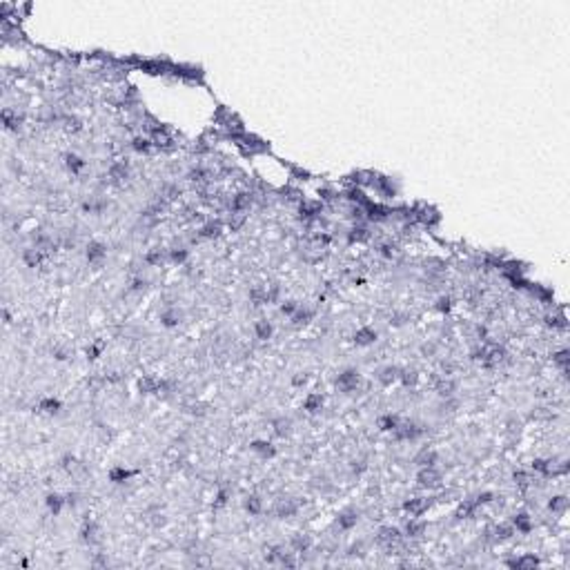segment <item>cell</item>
I'll return each mask as SVG.
<instances>
[{
  "instance_id": "1",
  "label": "cell",
  "mask_w": 570,
  "mask_h": 570,
  "mask_svg": "<svg viewBox=\"0 0 570 570\" xmlns=\"http://www.w3.org/2000/svg\"><path fill=\"white\" fill-rule=\"evenodd\" d=\"M234 143L239 145L245 154H261V152H267V150H270V145H267L265 140H261L259 136H254V134H247V132H243L241 136H236Z\"/></svg>"
},
{
  "instance_id": "2",
  "label": "cell",
  "mask_w": 570,
  "mask_h": 570,
  "mask_svg": "<svg viewBox=\"0 0 570 570\" xmlns=\"http://www.w3.org/2000/svg\"><path fill=\"white\" fill-rule=\"evenodd\" d=\"M358 386H361V374H358V370H354V368L343 370V372L336 376V388L341 390V392H354Z\"/></svg>"
},
{
  "instance_id": "3",
  "label": "cell",
  "mask_w": 570,
  "mask_h": 570,
  "mask_svg": "<svg viewBox=\"0 0 570 570\" xmlns=\"http://www.w3.org/2000/svg\"><path fill=\"white\" fill-rule=\"evenodd\" d=\"M441 472L437 470V466H430V468H419L417 472V483L421 488H428V490H434L441 485Z\"/></svg>"
},
{
  "instance_id": "4",
  "label": "cell",
  "mask_w": 570,
  "mask_h": 570,
  "mask_svg": "<svg viewBox=\"0 0 570 570\" xmlns=\"http://www.w3.org/2000/svg\"><path fill=\"white\" fill-rule=\"evenodd\" d=\"M396 441H414L424 434V428L419 424H412V421H406V424H399L396 430L392 432Z\"/></svg>"
},
{
  "instance_id": "5",
  "label": "cell",
  "mask_w": 570,
  "mask_h": 570,
  "mask_svg": "<svg viewBox=\"0 0 570 570\" xmlns=\"http://www.w3.org/2000/svg\"><path fill=\"white\" fill-rule=\"evenodd\" d=\"M401 537H403V533L396 526H383L379 530V535H376V541H379L381 546H386V548L392 550L396 543L401 541Z\"/></svg>"
},
{
  "instance_id": "6",
  "label": "cell",
  "mask_w": 570,
  "mask_h": 570,
  "mask_svg": "<svg viewBox=\"0 0 570 570\" xmlns=\"http://www.w3.org/2000/svg\"><path fill=\"white\" fill-rule=\"evenodd\" d=\"M323 203L321 201H301L299 203V216L303 221H316L321 219Z\"/></svg>"
},
{
  "instance_id": "7",
  "label": "cell",
  "mask_w": 570,
  "mask_h": 570,
  "mask_svg": "<svg viewBox=\"0 0 570 570\" xmlns=\"http://www.w3.org/2000/svg\"><path fill=\"white\" fill-rule=\"evenodd\" d=\"M254 196L252 192H239V194L232 196V201H229V214H245L249 209V205H252Z\"/></svg>"
},
{
  "instance_id": "8",
  "label": "cell",
  "mask_w": 570,
  "mask_h": 570,
  "mask_svg": "<svg viewBox=\"0 0 570 570\" xmlns=\"http://www.w3.org/2000/svg\"><path fill=\"white\" fill-rule=\"evenodd\" d=\"M299 512V501L297 499H279L277 505H274V515L279 519H290Z\"/></svg>"
},
{
  "instance_id": "9",
  "label": "cell",
  "mask_w": 570,
  "mask_h": 570,
  "mask_svg": "<svg viewBox=\"0 0 570 570\" xmlns=\"http://www.w3.org/2000/svg\"><path fill=\"white\" fill-rule=\"evenodd\" d=\"M428 508H430V499H424V497L408 499V501L403 503V512H406L408 517H421Z\"/></svg>"
},
{
  "instance_id": "10",
  "label": "cell",
  "mask_w": 570,
  "mask_h": 570,
  "mask_svg": "<svg viewBox=\"0 0 570 570\" xmlns=\"http://www.w3.org/2000/svg\"><path fill=\"white\" fill-rule=\"evenodd\" d=\"M392 216V209L386 207L381 203H370L366 207V221H374V223H381V221H388Z\"/></svg>"
},
{
  "instance_id": "11",
  "label": "cell",
  "mask_w": 570,
  "mask_h": 570,
  "mask_svg": "<svg viewBox=\"0 0 570 570\" xmlns=\"http://www.w3.org/2000/svg\"><path fill=\"white\" fill-rule=\"evenodd\" d=\"M372 187H374L376 192H379L381 196H386V198H394V196H396V187H394L392 178H388V176L376 174L374 183H372Z\"/></svg>"
},
{
  "instance_id": "12",
  "label": "cell",
  "mask_w": 570,
  "mask_h": 570,
  "mask_svg": "<svg viewBox=\"0 0 570 570\" xmlns=\"http://www.w3.org/2000/svg\"><path fill=\"white\" fill-rule=\"evenodd\" d=\"M358 523V512L354 508H345L341 515L336 517V526L341 530H352Z\"/></svg>"
},
{
  "instance_id": "13",
  "label": "cell",
  "mask_w": 570,
  "mask_h": 570,
  "mask_svg": "<svg viewBox=\"0 0 570 570\" xmlns=\"http://www.w3.org/2000/svg\"><path fill=\"white\" fill-rule=\"evenodd\" d=\"M352 341H354L356 345H361V348H366V345H372L376 341V330L374 328H358L354 332V336H352Z\"/></svg>"
},
{
  "instance_id": "14",
  "label": "cell",
  "mask_w": 570,
  "mask_h": 570,
  "mask_svg": "<svg viewBox=\"0 0 570 570\" xmlns=\"http://www.w3.org/2000/svg\"><path fill=\"white\" fill-rule=\"evenodd\" d=\"M87 261L89 263H98V261H102L107 256V247L102 245L100 241H89L87 243Z\"/></svg>"
},
{
  "instance_id": "15",
  "label": "cell",
  "mask_w": 570,
  "mask_h": 570,
  "mask_svg": "<svg viewBox=\"0 0 570 570\" xmlns=\"http://www.w3.org/2000/svg\"><path fill=\"white\" fill-rule=\"evenodd\" d=\"M434 390H437V394L441 396V399L454 396V392H457V381L450 379V376H441V379L437 381V386H434Z\"/></svg>"
},
{
  "instance_id": "16",
  "label": "cell",
  "mask_w": 570,
  "mask_h": 570,
  "mask_svg": "<svg viewBox=\"0 0 570 570\" xmlns=\"http://www.w3.org/2000/svg\"><path fill=\"white\" fill-rule=\"evenodd\" d=\"M512 535H515L512 523H499V526L488 530V539H495V541H508Z\"/></svg>"
},
{
  "instance_id": "17",
  "label": "cell",
  "mask_w": 570,
  "mask_h": 570,
  "mask_svg": "<svg viewBox=\"0 0 570 570\" xmlns=\"http://www.w3.org/2000/svg\"><path fill=\"white\" fill-rule=\"evenodd\" d=\"M414 463H417L419 468H430V466H437V463H439V454L434 452L432 448H424V450L417 454Z\"/></svg>"
},
{
  "instance_id": "18",
  "label": "cell",
  "mask_w": 570,
  "mask_h": 570,
  "mask_svg": "<svg viewBox=\"0 0 570 570\" xmlns=\"http://www.w3.org/2000/svg\"><path fill=\"white\" fill-rule=\"evenodd\" d=\"M80 539L87 543V546H94V543H98V526H96L94 521H85L80 528Z\"/></svg>"
},
{
  "instance_id": "19",
  "label": "cell",
  "mask_w": 570,
  "mask_h": 570,
  "mask_svg": "<svg viewBox=\"0 0 570 570\" xmlns=\"http://www.w3.org/2000/svg\"><path fill=\"white\" fill-rule=\"evenodd\" d=\"M43 259H45V252L43 249H38V247H27V249H23V263L27 265V267H38L43 263Z\"/></svg>"
},
{
  "instance_id": "20",
  "label": "cell",
  "mask_w": 570,
  "mask_h": 570,
  "mask_svg": "<svg viewBox=\"0 0 570 570\" xmlns=\"http://www.w3.org/2000/svg\"><path fill=\"white\" fill-rule=\"evenodd\" d=\"M399 370L401 368H396V366H386V368H381L379 370V374H376V379H379V383L381 386H392L394 381H399Z\"/></svg>"
},
{
  "instance_id": "21",
  "label": "cell",
  "mask_w": 570,
  "mask_h": 570,
  "mask_svg": "<svg viewBox=\"0 0 570 570\" xmlns=\"http://www.w3.org/2000/svg\"><path fill=\"white\" fill-rule=\"evenodd\" d=\"M138 390L143 394H158L161 392V381L156 376H140L138 379Z\"/></svg>"
},
{
  "instance_id": "22",
  "label": "cell",
  "mask_w": 570,
  "mask_h": 570,
  "mask_svg": "<svg viewBox=\"0 0 570 570\" xmlns=\"http://www.w3.org/2000/svg\"><path fill=\"white\" fill-rule=\"evenodd\" d=\"M368 239H370V229H368V225H363V223H354L352 229L348 232V241L350 243H363V241H368Z\"/></svg>"
},
{
  "instance_id": "23",
  "label": "cell",
  "mask_w": 570,
  "mask_h": 570,
  "mask_svg": "<svg viewBox=\"0 0 570 570\" xmlns=\"http://www.w3.org/2000/svg\"><path fill=\"white\" fill-rule=\"evenodd\" d=\"M221 232H223V223L221 221H209L198 229V236H201V239H216V236H221Z\"/></svg>"
},
{
  "instance_id": "24",
  "label": "cell",
  "mask_w": 570,
  "mask_h": 570,
  "mask_svg": "<svg viewBox=\"0 0 570 570\" xmlns=\"http://www.w3.org/2000/svg\"><path fill=\"white\" fill-rule=\"evenodd\" d=\"M272 332H274V328H272V323L267 321V319H259V321L254 323V334H256L259 341H267V339H272Z\"/></svg>"
},
{
  "instance_id": "25",
  "label": "cell",
  "mask_w": 570,
  "mask_h": 570,
  "mask_svg": "<svg viewBox=\"0 0 570 570\" xmlns=\"http://www.w3.org/2000/svg\"><path fill=\"white\" fill-rule=\"evenodd\" d=\"M401 424V419L396 417V414H383V417H379V421H376V428H379L381 432H394L396 426Z\"/></svg>"
},
{
  "instance_id": "26",
  "label": "cell",
  "mask_w": 570,
  "mask_h": 570,
  "mask_svg": "<svg viewBox=\"0 0 570 570\" xmlns=\"http://www.w3.org/2000/svg\"><path fill=\"white\" fill-rule=\"evenodd\" d=\"M510 523H512V528H515V533H530V530H533V521H530L528 512L515 515V519H512Z\"/></svg>"
},
{
  "instance_id": "27",
  "label": "cell",
  "mask_w": 570,
  "mask_h": 570,
  "mask_svg": "<svg viewBox=\"0 0 570 570\" xmlns=\"http://www.w3.org/2000/svg\"><path fill=\"white\" fill-rule=\"evenodd\" d=\"M161 323L165 328H176V325L181 323V312H178L176 307H165L161 312Z\"/></svg>"
},
{
  "instance_id": "28",
  "label": "cell",
  "mask_w": 570,
  "mask_h": 570,
  "mask_svg": "<svg viewBox=\"0 0 570 570\" xmlns=\"http://www.w3.org/2000/svg\"><path fill=\"white\" fill-rule=\"evenodd\" d=\"M477 510H479V503L475 501V499H468V501H463L457 508V519H470V517H475L477 515Z\"/></svg>"
},
{
  "instance_id": "29",
  "label": "cell",
  "mask_w": 570,
  "mask_h": 570,
  "mask_svg": "<svg viewBox=\"0 0 570 570\" xmlns=\"http://www.w3.org/2000/svg\"><path fill=\"white\" fill-rule=\"evenodd\" d=\"M403 533H406V537H412V539H414V537H421V535L426 533V523L419 521V517H410Z\"/></svg>"
},
{
  "instance_id": "30",
  "label": "cell",
  "mask_w": 570,
  "mask_h": 570,
  "mask_svg": "<svg viewBox=\"0 0 570 570\" xmlns=\"http://www.w3.org/2000/svg\"><path fill=\"white\" fill-rule=\"evenodd\" d=\"M45 503H47V508H49L51 515H60V510H62V505L67 503V499L60 497L58 492H49L47 499H45Z\"/></svg>"
},
{
  "instance_id": "31",
  "label": "cell",
  "mask_w": 570,
  "mask_h": 570,
  "mask_svg": "<svg viewBox=\"0 0 570 570\" xmlns=\"http://www.w3.org/2000/svg\"><path fill=\"white\" fill-rule=\"evenodd\" d=\"M65 167L72 172V174H80V172L87 167V163L82 161L78 154H65Z\"/></svg>"
},
{
  "instance_id": "32",
  "label": "cell",
  "mask_w": 570,
  "mask_h": 570,
  "mask_svg": "<svg viewBox=\"0 0 570 570\" xmlns=\"http://www.w3.org/2000/svg\"><path fill=\"white\" fill-rule=\"evenodd\" d=\"M243 508H245L249 515H261V510H263V499H261L259 495H247L245 499H243Z\"/></svg>"
},
{
  "instance_id": "33",
  "label": "cell",
  "mask_w": 570,
  "mask_h": 570,
  "mask_svg": "<svg viewBox=\"0 0 570 570\" xmlns=\"http://www.w3.org/2000/svg\"><path fill=\"white\" fill-rule=\"evenodd\" d=\"M303 408H305L310 414L321 412V408H323V396H321V394H314V392L307 394L305 401H303Z\"/></svg>"
},
{
  "instance_id": "34",
  "label": "cell",
  "mask_w": 570,
  "mask_h": 570,
  "mask_svg": "<svg viewBox=\"0 0 570 570\" xmlns=\"http://www.w3.org/2000/svg\"><path fill=\"white\" fill-rule=\"evenodd\" d=\"M249 448H252L256 454H261L263 459L274 457V452H277V448H274L270 441H252V446H249Z\"/></svg>"
},
{
  "instance_id": "35",
  "label": "cell",
  "mask_w": 570,
  "mask_h": 570,
  "mask_svg": "<svg viewBox=\"0 0 570 570\" xmlns=\"http://www.w3.org/2000/svg\"><path fill=\"white\" fill-rule=\"evenodd\" d=\"M508 566L510 568H535V566H539V559H537L535 555H523V557H519V559H512V561H508Z\"/></svg>"
},
{
  "instance_id": "36",
  "label": "cell",
  "mask_w": 570,
  "mask_h": 570,
  "mask_svg": "<svg viewBox=\"0 0 570 570\" xmlns=\"http://www.w3.org/2000/svg\"><path fill=\"white\" fill-rule=\"evenodd\" d=\"M3 120H5V127L7 130H18L23 123V116H18V112H11L9 107H5L3 110Z\"/></svg>"
},
{
  "instance_id": "37",
  "label": "cell",
  "mask_w": 570,
  "mask_h": 570,
  "mask_svg": "<svg viewBox=\"0 0 570 570\" xmlns=\"http://www.w3.org/2000/svg\"><path fill=\"white\" fill-rule=\"evenodd\" d=\"M187 178L192 183H196V185H201V183H207L209 181V172L203 167V165H196V167H192L189 172H187Z\"/></svg>"
},
{
  "instance_id": "38",
  "label": "cell",
  "mask_w": 570,
  "mask_h": 570,
  "mask_svg": "<svg viewBox=\"0 0 570 570\" xmlns=\"http://www.w3.org/2000/svg\"><path fill=\"white\" fill-rule=\"evenodd\" d=\"M38 410L45 414H58L60 412V401L54 399V396H47V399H43L40 403H38Z\"/></svg>"
},
{
  "instance_id": "39",
  "label": "cell",
  "mask_w": 570,
  "mask_h": 570,
  "mask_svg": "<svg viewBox=\"0 0 570 570\" xmlns=\"http://www.w3.org/2000/svg\"><path fill=\"white\" fill-rule=\"evenodd\" d=\"M249 301L254 305H265L267 303V285H256L249 290Z\"/></svg>"
},
{
  "instance_id": "40",
  "label": "cell",
  "mask_w": 570,
  "mask_h": 570,
  "mask_svg": "<svg viewBox=\"0 0 570 570\" xmlns=\"http://www.w3.org/2000/svg\"><path fill=\"white\" fill-rule=\"evenodd\" d=\"M272 428H274V434H277V437H287V434L292 432V421L285 419V417L274 419V421H272Z\"/></svg>"
},
{
  "instance_id": "41",
  "label": "cell",
  "mask_w": 570,
  "mask_h": 570,
  "mask_svg": "<svg viewBox=\"0 0 570 570\" xmlns=\"http://www.w3.org/2000/svg\"><path fill=\"white\" fill-rule=\"evenodd\" d=\"M132 147H134V152H138V154H150L154 143H152V138H147V136H134Z\"/></svg>"
},
{
  "instance_id": "42",
  "label": "cell",
  "mask_w": 570,
  "mask_h": 570,
  "mask_svg": "<svg viewBox=\"0 0 570 570\" xmlns=\"http://www.w3.org/2000/svg\"><path fill=\"white\" fill-rule=\"evenodd\" d=\"M132 475H134L132 470L123 468V466H116V468H112V470H110V481H114V483H125Z\"/></svg>"
},
{
  "instance_id": "43",
  "label": "cell",
  "mask_w": 570,
  "mask_h": 570,
  "mask_svg": "<svg viewBox=\"0 0 570 570\" xmlns=\"http://www.w3.org/2000/svg\"><path fill=\"white\" fill-rule=\"evenodd\" d=\"M399 381L403 383V386H414V383L419 381V374H417V370L414 368H401L399 370Z\"/></svg>"
},
{
  "instance_id": "44",
  "label": "cell",
  "mask_w": 570,
  "mask_h": 570,
  "mask_svg": "<svg viewBox=\"0 0 570 570\" xmlns=\"http://www.w3.org/2000/svg\"><path fill=\"white\" fill-rule=\"evenodd\" d=\"M312 548V539L307 535H297L292 539V550L294 553H307Z\"/></svg>"
},
{
  "instance_id": "45",
  "label": "cell",
  "mask_w": 570,
  "mask_h": 570,
  "mask_svg": "<svg viewBox=\"0 0 570 570\" xmlns=\"http://www.w3.org/2000/svg\"><path fill=\"white\" fill-rule=\"evenodd\" d=\"M548 508L553 510V512H557V515H563V512H566V508H568V499H566V495H557V497H553L548 501Z\"/></svg>"
},
{
  "instance_id": "46",
  "label": "cell",
  "mask_w": 570,
  "mask_h": 570,
  "mask_svg": "<svg viewBox=\"0 0 570 570\" xmlns=\"http://www.w3.org/2000/svg\"><path fill=\"white\" fill-rule=\"evenodd\" d=\"M290 319H292V321L297 323V325H303V323H307V321H310V319H312V310H310V307H303V305H299V310L294 312V314H292Z\"/></svg>"
},
{
  "instance_id": "47",
  "label": "cell",
  "mask_w": 570,
  "mask_h": 570,
  "mask_svg": "<svg viewBox=\"0 0 570 570\" xmlns=\"http://www.w3.org/2000/svg\"><path fill=\"white\" fill-rule=\"evenodd\" d=\"M187 256H189V249H185V247H174V249H170V259L174 261V263H178V265H183L185 261H187Z\"/></svg>"
},
{
  "instance_id": "48",
  "label": "cell",
  "mask_w": 570,
  "mask_h": 570,
  "mask_svg": "<svg viewBox=\"0 0 570 570\" xmlns=\"http://www.w3.org/2000/svg\"><path fill=\"white\" fill-rule=\"evenodd\" d=\"M165 261V252H161V249H152V252L145 254V263L150 265H161Z\"/></svg>"
},
{
  "instance_id": "49",
  "label": "cell",
  "mask_w": 570,
  "mask_h": 570,
  "mask_svg": "<svg viewBox=\"0 0 570 570\" xmlns=\"http://www.w3.org/2000/svg\"><path fill=\"white\" fill-rule=\"evenodd\" d=\"M376 249H379V254L383 256V259H392L399 247H396V243H381V245L376 247Z\"/></svg>"
},
{
  "instance_id": "50",
  "label": "cell",
  "mask_w": 570,
  "mask_h": 570,
  "mask_svg": "<svg viewBox=\"0 0 570 570\" xmlns=\"http://www.w3.org/2000/svg\"><path fill=\"white\" fill-rule=\"evenodd\" d=\"M515 483L519 485L521 490H526L528 485L533 483V479H530V475H528V472H523V470H517V472H515Z\"/></svg>"
},
{
  "instance_id": "51",
  "label": "cell",
  "mask_w": 570,
  "mask_h": 570,
  "mask_svg": "<svg viewBox=\"0 0 570 570\" xmlns=\"http://www.w3.org/2000/svg\"><path fill=\"white\" fill-rule=\"evenodd\" d=\"M553 361L563 370V372H566V368H568V350L563 348V350H559V352H555V354H553Z\"/></svg>"
},
{
  "instance_id": "52",
  "label": "cell",
  "mask_w": 570,
  "mask_h": 570,
  "mask_svg": "<svg viewBox=\"0 0 570 570\" xmlns=\"http://www.w3.org/2000/svg\"><path fill=\"white\" fill-rule=\"evenodd\" d=\"M299 305H301V303H297V301H292V299L283 301V303H281V314H285V316H292L294 312L299 310Z\"/></svg>"
},
{
  "instance_id": "53",
  "label": "cell",
  "mask_w": 570,
  "mask_h": 570,
  "mask_svg": "<svg viewBox=\"0 0 570 570\" xmlns=\"http://www.w3.org/2000/svg\"><path fill=\"white\" fill-rule=\"evenodd\" d=\"M65 127H67V132L76 134V132L82 130V120H80L78 116H67V118H65Z\"/></svg>"
},
{
  "instance_id": "54",
  "label": "cell",
  "mask_w": 570,
  "mask_h": 570,
  "mask_svg": "<svg viewBox=\"0 0 570 570\" xmlns=\"http://www.w3.org/2000/svg\"><path fill=\"white\" fill-rule=\"evenodd\" d=\"M62 468H65L67 472H72L78 468V461H76V457H72V454H67V457H62Z\"/></svg>"
},
{
  "instance_id": "55",
  "label": "cell",
  "mask_w": 570,
  "mask_h": 570,
  "mask_svg": "<svg viewBox=\"0 0 570 570\" xmlns=\"http://www.w3.org/2000/svg\"><path fill=\"white\" fill-rule=\"evenodd\" d=\"M145 287H147V281H145L143 277L132 279V283H130V290H132V292H140V290H145Z\"/></svg>"
},
{
  "instance_id": "56",
  "label": "cell",
  "mask_w": 570,
  "mask_h": 570,
  "mask_svg": "<svg viewBox=\"0 0 570 570\" xmlns=\"http://www.w3.org/2000/svg\"><path fill=\"white\" fill-rule=\"evenodd\" d=\"M450 307H452V299L450 297H441L437 301V310L439 312H450Z\"/></svg>"
},
{
  "instance_id": "57",
  "label": "cell",
  "mask_w": 570,
  "mask_h": 570,
  "mask_svg": "<svg viewBox=\"0 0 570 570\" xmlns=\"http://www.w3.org/2000/svg\"><path fill=\"white\" fill-rule=\"evenodd\" d=\"M227 497H229V490H227V488H221V490H219V495H216V501H214L216 508L225 505V503H227Z\"/></svg>"
},
{
  "instance_id": "58",
  "label": "cell",
  "mask_w": 570,
  "mask_h": 570,
  "mask_svg": "<svg viewBox=\"0 0 570 570\" xmlns=\"http://www.w3.org/2000/svg\"><path fill=\"white\" fill-rule=\"evenodd\" d=\"M475 501L479 503V505H483V503H492L495 501V492H481V495H479Z\"/></svg>"
},
{
  "instance_id": "59",
  "label": "cell",
  "mask_w": 570,
  "mask_h": 570,
  "mask_svg": "<svg viewBox=\"0 0 570 570\" xmlns=\"http://www.w3.org/2000/svg\"><path fill=\"white\" fill-rule=\"evenodd\" d=\"M100 352H102V345H98V343L89 345V348H87V358H98Z\"/></svg>"
},
{
  "instance_id": "60",
  "label": "cell",
  "mask_w": 570,
  "mask_h": 570,
  "mask_svg": "<svg viewBox=\"0 0 570 570\" xmlns=\"http://www.w3.org/2000/svg\"><path fill=\"white\" fill-rule=\"evenodd\" d=\"M67 356H69V350H67V348H62V345L54 348V358H58V361H65Z\"/></svg>"
},
{
  "instance_id": "61",
  "label": "cell",
  "mask_w": 570,
  "mask_h": 570,
  "mask_svg": "<svg viewBox=\"0 0 570 570\" xmlns=\"http://www.w3.org/2000/svg\"><path fill=\"white\" fill-rule=\"evenodd\" d=\"M363 470H366V461H363V459H358V461L352 463V472H356V475H358V472H363Z\"/></svg>"
},
{
  "instance_id": "62",
  "label": "cell",
  "mask_w": 570,
  "mask_h": 570,
  "mask_svg": "<svg viewBox=\"0 0 570 570\" xmlns=\"http://www.w3.org/2000/svg\"><path fill=\"white\" fill-rule=\"evenodd\" d=\"M434 350H437V348H434V343H424V345H421V352H424L426 356L434 354Z\"/></svg>"
},
{
  "instance_id": "63",
  "label": "cell",
  "mask_w": 570,
  "mask_h": 570,
  "mask_svg": "<svg viewBox=\"0 0 570 570\" xmlns=\"http://www.w3.org/2000/svg\"><path fill=\"white\" fill-rule=\"evenodd\" d=\"M361 550H363V543H361V541H358V543H354V546H350V550H348V555H352V557H354V555H363V553H361Z\"/></svg>"
},
{
  "instance_id": "64",
  "label": "cell",
  "mask_w": 570,
  "mask_h": 570,
  "mask_svg": "<svg viewBox=\"0 0 570 570\" xmlns=\"http://www.w3.org/2000/svg\"><path fill=\"white\" fill-rule=\"evenodd\" d=\"M292 383H294V386H305V383H307V376H305V374H297V376L292 379Z\"/></svg>"
}]
</instances>
